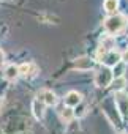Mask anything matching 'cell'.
<instances>
[{"instance_id": "3", "label": "cell", "mask_w": 128, "mask_h": 134, "mask_svg": "<svg viewBox=\"0 0 128 134\" xmlns=\"http://www.w3.org/2000/svg\"><path fill=\"white\" fill-rule=\"evenodd\" d=\"M98 58L101 63H104L108 68L111 66H115L117 63H120V54H117L115 51H104V49H100L98 51Z\"/></svg>"}, {"instance_id": "9", "label": "cell", "mask_w": 128, "mask_h": 134, "mask_svg": "<svg viewBox=\"0 0 128 134\" xmlns=\"http://www.w3.org/2000/svg\"><path fill=\"white\" fill-rule=\"evenodd\" d=\"M3 76H5V79H7V81H14V79L19 76V66H14V65L7 66Z\"/></svg>"}, {"instance_id": "7", "label": "cell", "mask_w": 128, "mask_h": 134, "mask_svg": "<svg viewBox=\"0 0 128 134\" xmlns=\"http://www.w3.org/2000/svg\"><path fill=\"white\" fill-rule=\"evenodd\" d=\"M65 104L68 107H74V106H79L81 104V95L78 92H70L67 96H65Z\"/></svg>"}, {"instance_id": "18", "label": "cell", "mask_w": 128, "mask_h": 134, "mask_svg": "<svg viewBox=\"0 0 128 134\" xmlns=\"http://www.w3.org/2000/svg\"><path fill=\"white\" fill-rule=\"evenodd\" d=\"M125 32H126V35H128V22H126V27H125Z\"/></svg>"}, {"instance_id": "4", "label": "cell", "mask_w": 128, "mask_h": 134, "mask_svg": "<svg viewBox=\"0 0 128 134\" xmlns=\"http://www.w3.org/2000/svg\"><path fill=\"white\" fill-rule=\"evenodd\" d=\"M115 104H117L120 115L123 118H126L128 117V95L123 92H117L115 93Z\"/></svg>"}, {"instance_id": "14", "label": "cell", "mask_w": 128, "mask_h": 134, "mask_svg": "<svg viewBox=\"0 0 128 134\" xmlns=\"http://www.w3.org/2000/svg\"><path fill=\"white\" fill-rule=\"evenodd\" d=\"M123 87H125V79H123V77H117V79H114V82H112V88L115 90V93H117V92H122Z\"/></svg>"}, {"instance_id": "11", "label": "cell", "mask_w": 128, "mask_h": 134, "mask_svg": "<svg viewBox=\"0 0 128 134\" xmlns=\"http://www.w3.org/2000/svg\"><path fill=\"white\" fill-rule=\"evenodd\" d=\"M60 117H62V120L65 121V123H68V121H71L73 120V117H74V112H73V109L71 107H63L62 109V112H60Z\"/></svg>"}, {"instance_id": "13", "label": "cell", "mask_w": 128, "mask_h": 134, "mask_svg": "<svg viewBox=\"0 0 128 134\" xmlns=\"http://www.w3.org/2000/svg\"><path fill=\"white\" fill-rule=\"evenodd\" d=\"M114 44H115V41H114L112 36H108V38L101 40V49H104V51H112Z\"/></svg>"}, {"instance_id": "17", "label": "cell", "mask_w": 128, "mask_h": 134, "mask_svg": "<svg viewBox=\"0 0 128 134\" xmlns=\"http://www.w3.org/2000/svg\"><path fill=\"white\" fill-rule=\"evenodd\" d=\"M5 62V52L3 51H0V65H2Z\"/></svg>"}, {"instance_id": "12", "label": "cell", "mask_w": 128, "mask_h": 134, "mask_svg": "<svg viewBox=\"0 0 128 134\" xmlns=\"http://www.w3.org/2000/svg\"><path fill=\"white\" fill-rule=\"evenodd\" d=\"M119 7V0H104V10L109 14H114Z\"/></svg>"}, {"instance_id": "10", "label": "cell", "mask_w": 128, "mask_h": 134, "mask_svg": "<svg viewBox=\"0 0 128 134\" xmlns=\"http://www.w3.org/2000/svg\"><path fill=\"white\" fill-rule=\"evenodd\" d=\"M32 109H33V115H35L36 118H41V117L44 115V104H43L41 101L35 99V101H33V106H32Z\"/></svg>"}, {"instance_id": "8", "label": "cell", "mask_w": 128, "mask_h": 134, "mask_svg": "<svg viewBox=\"0 0 128 134\" xmlns=\"http://www.w3.org/2000/svg\"><path fill=\"white\" fill-rule=\"evenodd\" d=\"M36 73V66L33 63H22L19 65V74L21 76H33Z\"/></svg>"}, {"instance_id": "5", "label": "cell", "mask_w": 128, "mask_h": 134, "mask_svg": "<svg viewBox=\"0 0 128 134\" xmlns=\"http://www.w3.org/2000/svg\"><path fill=\"white\" fill-rule=\"evenodd\" d=\"M93 65L95 63H93V60L90 57H79L74 62V68L79 70V71H89V70L93 68Z\"/></svg>"}, {"instance_id": "16", "label": "cell", "mask_w": 128, "mask_h": 134, "mask_svg": "<svg viewBox=\"0 0 128 134\" xmlns=\"http://www.w3.org/2000/svg\"><path fill=\"white\" fill-rule=\"evenodd\" d=\"M120 60H122L123 63H128V49H126V51H123V52L120 54Z\"/></svg>"}, {"instance_id": "1", "label": "cell", "mask_w": 128, "mask_h": 134, "mask_svg": "<svg viewBox=\"0 0 128 134\" xmlns=\"http://www.w3.org/2000/svg\"><path fill=\"white\" fill-rule=\"evenodd\" d=\"M125 27H126V19L122 14H112L104 21V30L111 35L122 32Z\"/></svg>"}, {"instance_id": "6", "label": "cell", "mask_w": 128, "mask_h": 134, "mask_svg": "<svg viewBox=\"0 0 128 134\" xmlns=\"http://www.w3.org/2000/svg\"><path fill=\"white\" fill-rule=\"evenodd\" d=\"M38 101H41L44 106H54L55 104V95L51 92V90H41L40 93H38V98H36Z\"/></svg>"}, {"instance_id": "15", "label": "cell", "mask_w": 128, "mask_h": 134, "mask_svg": "<svg viewBox=\"0 0 128 134\" xmlns=\"http://www.w3.org/2000/svg\"><path fill=\"white\" fill-rule=\"evenodd\" d=\"M112 74H114L115 79H117V77H122V74H123V62H122V63H117V65L114 66Z\"/></svg>"}, {"instance_id": "2", "label": "cell", "mask_w": 128, "mask_h": 134, "mask_svg": "<svg viewBox=\"0 0 128 134\" xmlns=\"http://www.w3.org/2000/svg\"><path fill=\"white\" fill-rule=\"evenodd\" d=\"M112 77H114V74H112L111 68H108V66H103L101 70H98V71L95 73L93 82H95L97 87H108V85L112 82Z\"/></svg>"}]
</instances>
